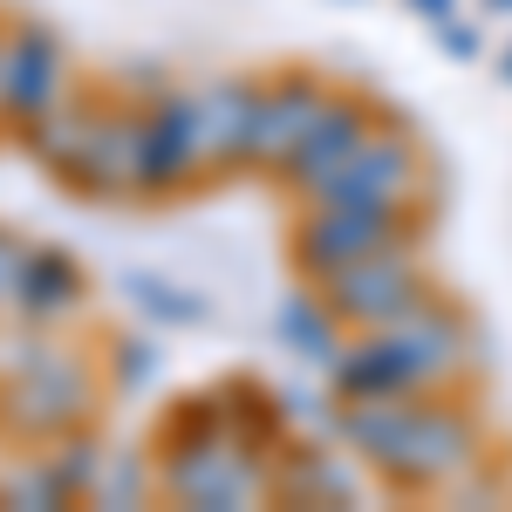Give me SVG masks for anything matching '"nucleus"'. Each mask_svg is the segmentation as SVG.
<instances>
[{"mask_svg":"<svg viewBox=\"0 0 512 512\" xmlns=\"http://www.w3.org/2000/svg\"><path fill=\"white\" fill-rule=\"evenodd\" d=\"M342 437L390 478V485H444L472 465L478 431L472 417L424 403L417 396H383V403H342Z\"/></svg>","mask_w":512,"mask_h":512,"instance_id":"nucleus-1","label":"nucleus"},{"mask_svg":"<svg viewBox=\"0 0 512 512\" xmlns=\"http://www.w3.org/2000/svg\"><path fill=\"white\" fill-rule=\"evenodd\" d=\"M424 294H431V274L410 260V239L403 246H383V253H362L349 267H335V274H321V301L335 308L342 328H383L403 308H417Z\"/></svg>","mask_w":512,"mask_h":512,"instance_id":"nucleus-2","label":"nucleus"},{"mask_svg":"<svg viewBox=\"0 0 512 512\" xmlns=\"http://www.w3.org/2000/svg\"><path fill=\"white\" fill-rule=\"evenodd\" d=\"M424 185V164L410 151V137L396 130H369L349 158H335L315 185H301L308 205H383V212H403V198Z\"/></svg>","mask_w":512,"mask_h":512,"instance_id":"nucleus-3","label":"nucleus"},{"mask_svg":"<svg viewBox=\"0 0 512 512\" xmlns=\"http://www.w3.org/2000/svg\"><path fill=\"white\" fill-rule=\"evenodd\" d=\"M410 239V219L403 212H383V205H308L301 233H294V260L308 274H335L362 253H383V246H403Z\"/></svg>","mask_w":512,"mask_h":512,"instance_id":"nucleus-4","label":"nucleus"},{"mask_svg":"<svg viewBox=\"0 0 512 512\" xmlns=\"http://www.w3.org/2000/svg\"><path fill=\"white\" fill-rule=\"evenodd\" d=\"M383 349H390L396 376L410 383V390H437L451 369H458V355H465V328H458V315L444 308V301H417V308H403L396 321H383V328H369Z\"/></svg>","mask_w":512,"mask_h":512,"instance_id":"nucleus-5","label":"nucleus"},{"mask_svg":"<svg viewBox=\"0 0 512 512\" xmlns=\"http://www.w3.org/2000/svg\"><path fill=\"white\" fill-rule=\"evenodd\" d=\"M7 396H14V431L21 437H55L89 410L76 355H62V349H28L21 362H14Z\"/></svg>","mask_w":512,"mask_h":512,"instance_id":"nucleus-6","label":"nucleus"},{"mask_svg":"<svg viewBox=\"0 0 512 512\" xmlns=\"http://www.w3.org/2000/svg\"><path fill=\"white\" fill-rule=\"evenodd\" d=\"M62 96V48L41 28H14L7 35V76H0V117L14 130H28L35 117L55 110Z\"/></svg>","mask_w":512,"mask_h":512,"instance_id":"nucleus-7","label":"nucleus"},{"mask_svg":"<svg viewBox=\"0 0 512 512\" xmlns=\"http://www.w3.org/2000/svg\"><path fill=\"white\" fill-rule=\"evenodd\" d=\"M321 103H328V89L308 76H287V82H267L260 89V103H253V144H246V158L253 164H287L294 158V144L308 137V123L321 117Z\"/></svg>","mask_w":512,"mask_h":512,"instance_id":"nucleus-8","label":"nucleus"},{"mask_svg":"<svg viewBox=\"0 0 512 512\" xmlns=\"http://www.w3.org/2000/svg\"><path fill=\"white\" fill-rule=\"evenodd\" d=\"M369 130H376V123H369V110H362L355 96H328V103H321V117L308 123V137L294 144V158L280 164V171H287V185H315L321 171H328L335 158H349Z\"/></svg>","mask_w":512,"mask_h":512,"instance_id":"nucleus-9","label":"nucleus"},{"mask_svg":"<svg viewBox=\"0 0 512 512\" xmlns=\"http://www.w3.org/2000/svg\"><path fill=\"white\" fill-rule=\"evenodd\" d=\"M253 103H260V89H253V82H212V89H198V96H192L198 151H205V164L246 158V144H253Z\"/></svg>","mask_w":512,"mask_h":512,"instance_id":"nucleus-10","label":"nucleus"},{"mask_svg":"<svg viewBox=\"0 0 512 512\" xmlns=\"http://www.w3.org/2000/svg\"><path fill=\"white\" fill-rule=\"evenodd\" d=\"M82 301V267L69 253H55V246H28V260H21V287H14V315L28 321H55L69 315Z\"/></svg>","mask_w":512,"mask_h":512,"instance_id":"nucleus-11","label":"nucleus"},{"mask_svg":"<svg viewBox=\"0 0 512 512\" xmlns=\"http://www.w3.org/2000/svg\"><path fill=\"white\" fill-rule=\"evenodd\" d=\"M287 335H294V349L315 355V362H335V349H342V321H335V308L328 301H287Z\"/></svg>","mask_w":512,"mask_h":512,"instance_id":"nucleus-12","label":"nucleus"},{"mask_svg":"<svg viewBox=\"0 0 512 512\" xmlns=\"http://www.w3.org/2000/svg\"><path fill=\"white\" fill-rule=\"evenodd\" d=\"M21 260H28V239L0 226V315L14 308V287H21Z\"/></svg>","mask_w":512,"mask_h":512,"instance_id":"nucleus-13","label":"nucleus"},{"mask_svg":"<svg viewBox=\"0 0 512 512\" xmlns=\"http://www.w3.org/2000/svg\"><path fill=\"white\" fill-rule=\"evenodd\" d=\"M492 7H506V0H492Z\"/></svg>","mask_w":512,"mask_h":512,"instance_id":"nucleus-14","label":"nucleus"},{"mask_svg":"<svg viewBox=\"0 0 512 512\" xmlns=\"http://www.w3.org/2000/svg\"><path fill=\"white\" fill-rule=\"evenodd\" d=\"M506 69H512V62H506Z\"/></svg>","mask_w":512,"mask_h":512,"instance_id":"nucleus-15","label":"nucleus"}]
</instances>
